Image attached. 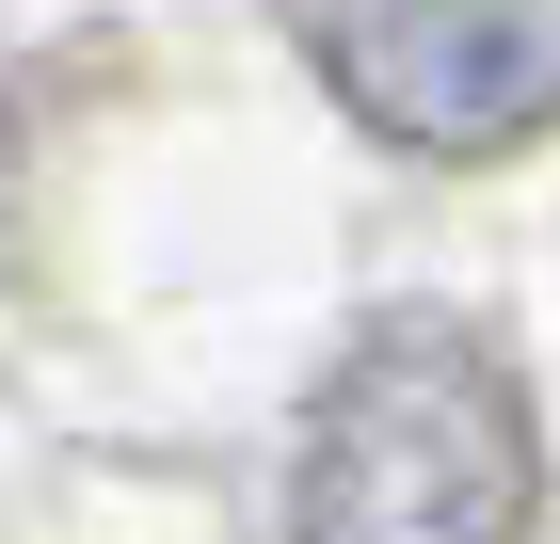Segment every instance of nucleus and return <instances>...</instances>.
Wrapping results in <instances>:
<instances>
[{
    "mask_svg": "<svg viewBox=\"0 0 560 544\" xmlns=\"http://www.w3.org/2000/svg\"><path fill=\"white\" fill-rule=\"evenodd\" d=\"M545 512V417L480 321H369L304 417L289 544H528Z\"/></svg>",
    "mask_w": 560,
    "mask_h": 544,
    "instance_id": "nucleus-1",
    "label": "nucleus"
},
{
    "mask_svg": "<svg viewBox=\"0 0 560 544\" xmlns=\"http://www.w3.org/2000/svg\"><path fill=\"white\" fill-rule=\"evenodd\" d=\"M289 33L417 161H513L560 128V0H289Z\"/></svg>",
    "mask_w": 560,
    "mask_h": 544,
    "instance_id": "nucleus-2",
    "label": "nucleus"
}]
</instances>
